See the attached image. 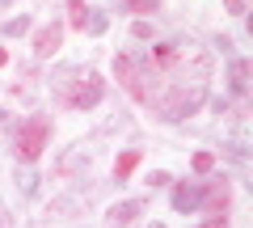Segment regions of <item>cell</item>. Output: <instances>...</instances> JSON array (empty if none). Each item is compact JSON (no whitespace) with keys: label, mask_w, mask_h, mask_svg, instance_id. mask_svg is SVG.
Returning a JSON list of instances; mask_svg holds the SVG:
<instances>
[{"label":"cell","mask_w":253,"mask_h":228,"mask_svg":"<svg viewBox=\"0 0 253 228\" xmlns=\"http://www.w3.org/2000/svg\"><path fill=\"white\" fill-rule=\"evenodd\" d=\"M232 85H236V93L249 89V64H245V59H236V64H232Z\"/></svg>","instance_id":"4"},{"label":"cell","mask_w":253,"mask_h":228,"mask_svg":"<svg viewBox=\"0 0 253 228\" xmlns=\"http://www.w3.org/2000/svg\"><path fill=\"white\" fill-rule=\"evenodd\" d=\"M161 0H123V9H131V13H152Z\"/></svg>","instance_id":"7"},{"label":"cell","mask_w":253,"mask_h":228,"mask_svg":"<svg viewBox=\"0 0 253 228\" xmlns=\"http://www.w3.org/2000/svg\"><path fill=\"white\" fill-rule=\"evenodd\" d=\"M46 139H51V119H30V123H21L17 127V152L26 156V161H34L38 152L46 148Z\"/></svg>","instance_id":"1"},{"label":"cell","mask_w":253,"mask_h":228,"mask_svg":"<svg viewBox=\"0 0 253 228\" xmlns=\"http://www.w3.org/2000/svg\"><path fill=\"white\" fill-rule=\"evenodd\" d=\"M76 81H81V89H76V93H68V97H63V101H68V106H76V110H81V106H93V101L101 97V81H97V76H93V72L76 76Z\"/></svg>","instance_id":"2"},{"label":"cell","mask_w":253,"mask_h":228,"mask_svg":"<svg viewBox=\"0 0 253 228\" xmlns=\"http://www.w3.org/2000/svg\"><path fill=\"white\" fill-rule=\"evenodd\" d=\"M21 30H26V17H17V21H9V26H4V34H21Z\"/></svg>","instance_id":"12"},{"label":"cell","mask_w":253,"mask_h":228,"mask_svg":"<svg viewBox=\"0 0 253 228\" xmlns=\"http://www.w3.org/2000/svg\"><path fill=\"white\" fill-rule=\"evenodd\" d=\"M68 9H72V26H84V13H89V9H84L81 0H72V4H68Z\"/></svg>","instance_id":"9"},{"label":"cell","mask_w":253,"mask_h":228,"mask_svg":"<svg viewBox=\"0 0 253 228\" xmlns=\"http://www.w3.org/2000/svg\"><path fill=\"white\" fill-rule=\"evenodd\" d=\"M194 203H199V190H177V194H173V207H177V211H190Z\"/></svg>","instance_id":"5"},{"label":"cell","mask_w":253,"mask_h":228,"mask_svg":"<svg viewBox=\"0 0 253 228\" xmlns=\"http://www.w3.org/2000/svg\"><path fill=\"white\" fill-rule=\"evenodd\" d=\"M135 165H139V152H126V156H118L114 174H118V178H126V174H131V169H135Z\"/></svg>","instance_id":"6"},{"label":"cell","mask_w":253,"mask_h":228,"mask_svg":"<svg viewBox=\"0 0 253 228\" xmlns=\"http://www.w3.org/2000/svg\"><path fill=\"white\" fill-rule=\"evenodd\" d=\"M59 38H63V26H42V30H38V38H34V55H38V59H46V55L59 46Z\"/></svg>","instance_id":"3"},{"label":"cell","mask_w":253,"mask_h":228,"mask_svg":"<svg viewBox=\"0 0 253 228\" xmlns=\"http://www.w3.org/2000/svg\"><path fill=\"white\" fill-rule=\"evenodd\" d=\"M211 165H215V156H211V152H199V156H194V169H199V174H207Z\"/></svg>","instance_id":"8"},{"label":"cell","mask_w":253,"mask_h":228,"mask_svg":"<svg viewBox=\"0 0 253 228\" xmlns=\"http://www.w3.org/2000/svg\"><path fill=\"white\" fill-rule=\"evenodd\" d=\"M203 228H228V220H224V216H219V220H207Z\"/></svg>","instance_id":"13"},{"label":"cell","mask_w":253,"mask_h":228,"mask_svg":"<svg viewBox=\"0 0 253 228\" xmlns=\"http://www.w3.org/2000/svg\"><path fill=\"white\" fill-rule=\"evenodd\" d=\"M135 216V203H123V207H114V220H131Z\"/></svg>","instance_id":"11"},{"label":"cell","mask_w":253,"mask_h":228,"mask_svg":"<svg viewBox=\"0 0 253 228\" xmlns=\"http://www.w3.org/2000/svg\"><path fill=\"white\" fill-rule=\"evenodd\" d=\"M224 203H228V186H224V182H219V186H215V190H211V207H224Z\"/></svg>","instance_id":"10"}]
</instances>
